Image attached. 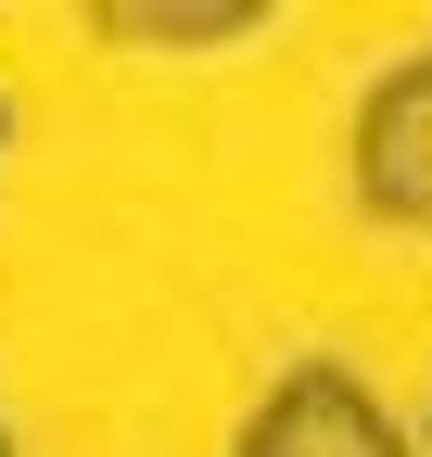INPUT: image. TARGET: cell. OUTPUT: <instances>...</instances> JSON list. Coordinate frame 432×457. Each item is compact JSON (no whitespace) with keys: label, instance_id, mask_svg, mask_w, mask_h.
<instances>
[{"label":"cell","instance_id":"6da1fadb","mask_svg":"<svg viewBox=\"0 0 432 457\" xmlns=\"http://www.w3.org/2000/svg\"><path fill=\"white\" fill-rule=\"evenodd\" d=\"M229 457H407V432L382 420V394L356 369H293V381H267V407L242 420Z\"/></svg>","mask_w":432,"mask_h":457},{"label":"cell","instance_id":"7a4b0ae2","mask_svg":"<svg viewBox=\"0 0 432 457\" xmlns=\"http://www.w3.org/2000/svg\"><path fill=\"white\" fill-rule=\"evenodd\" d=\"M356 204L382 228H432V51H407L356 102Z\"/></svg>","mask_w":432,"mask_h":457},{"label":"cell","instance_id":"3957f363","mask_svg":"<svg viewBox=\"0 0 432 457\" xmlns=\"http://www.w3.org/2000/svg\"><path fill=\"white\" fill-rule=\"evenodd\" d=\"M254 26H267L254 0H115L102 13V38H128V51H229Z\"/></svg>","mask_w":432,"mask_h":457},{"label":"cell","instance_id":"277c9868","mask_svg":"<svg viewBox=\"0 0 432 457\" xmlns=\"http://www.w3.org/2000/svg\"><path fill=\"white\" fill-rule=\"evenodd\" d=\"M0 140H13V102H0Z\"/></svg>","mask_w":432,"mask_h":457},{"label":"cell","instance_id":"5b68a950","mask_svg":"<svg viewBox=\"0 0 432 457\" xmlns=\"http://www.w3.org/2000/svg\"><path fill=\"white\" fill-rule=\"evenodd\" d=\"M0 457H13V420H0Z\"/></svg>","mask_w":432,"mask_h":457}]
</instances>
